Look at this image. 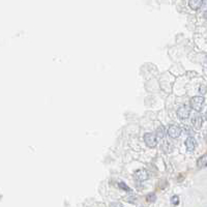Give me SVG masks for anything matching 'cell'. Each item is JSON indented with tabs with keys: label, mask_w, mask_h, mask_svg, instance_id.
I'll return each mask as SVG.
<instances>
[{
	"label": "cell",
	"mask_w": 207,
	"mask_h": 207,
	"mask_svg": "<svg viewBox=\"0 0 207 207\" xmlns=\"http://www.w3.org/2000/svg\"><path fill=\"white\" fill-rule=\"evenodd\" d=\"M206 118H207V111H206Z\"/></svg>",
	"instance_id": "cell-18"
},
{
	"label": "cell",
	"mask_w": 207,
	"mask_h": 207,
	"mask_svg": "<svg viewBox=\"0 0 207 207\" xmlns=\"http://www.w3.org/2000/svg\"><path fill=\"white\" fill-rule=\"evenodd\" d=\"M203 3H205L206 5H207V0H203Z\"/></svg>",
	"instance_id": "cell-17"
},
{
	"label": "cell",
	"mask_w": 207,
	"mask_h": 207,
	"mask_svg": "<svg viewBox=\"0 0 207 207\" xmlns=\"http://www.w3.org/2000/svg\"><path fill=\"white\" fill-rule=\"evenodd\" d=\"M202 4H203V0H189V5L194 11L200 8Z\"/></svg>",
	"instance_id": "cell-8"
},
{
	"label": "cell",
	"mask_w": 207,
	"mask_h": 207,
	"mask_svg": "<svg viewBox=\"0 0 207 207\" xmlns=\"http://www.w3.org/2000/svg\"><path fill=\"white\" fill-rule=\"evenodd\" d=\"M204 17H205V18H207V11H205V13H204Z\"/></svg>",
	"instance_id": "cell-16"
},
{
	"label": "cell",
	"mask_w": 207,
	"mask_h": 207,
	"mask_svg": "<svg viewBox=\"0 0 207 207\" xmlns=\"http://www.w3.org/2000/svg\"><path fill=\"white\" fill-rule=\"evenodd\" d=\"M197 167L199 169H203V168L207 167V154L202 155L200 159H198V160H197Z\"/></svg>",
	"instance_id": "cell-9"
},
{
	"label": "cell",
	"mask_w": 207,
	"mask_h": 207,
	"mask_svg": "<svg viewBox=\"0 0 207 207\" xmlns=\"http://www.w3.org/2000/svg\"><path fill=\"white\" fill-rule=\"evenodd\" d=\"M189 115H191V107L189 106L183 105L177 110V116L180 119H186L189 117Z\"/></svg>",
	"instance_id": "cell-3"
},
{
	"label": "cell",
	"mask_w": 207,
	"mask_h": 207,
	"mask_svg": "<svg viewBox=\"0 0 207 207\" xmlns=\"http://www.w3.org/2000/svg\"><path fill=\"white\" fill-rule=\"evenodd\" d=\"M207 87L206 86H204V85H202V86L200 87V92L202 94H204V93H206V91H207Z\"/></svg>",
	"instance_id": "cell-14"
},
{
	"label": "cell",
	"mask_w": 207,
	"mask_h": 207,
	"mask_svg": "<svg viewBox=\"0 0 207 207\" xmlns=\"http://www.w3.org/2000/svg\"><path fill=\"white\" fill-rule=\"evenodd\" d=\"M110 207H123L122 204L121 203H118V202H115V203H112Z\"/></svg>",
	"instance_id": "cell-15"
},
{
	"label": "cell",
	"mask_w": 207,
	"mask_h": 207,
	"mask_svg": "<svg viewBox=\"0 0 207 207\" xmlns=\"http://www.w3.org/2000/svg\"><path fill=\"white\" fill-rule=\"evenodd\" d=\"M119 187H120V189H124V191H130V187H128V186H126L125 183H124V182H119Z\"/></svg>",
	"instance_id": "cell-13"
},
{
	"label": "cell",
	"mask_w": 207,
	"mask_h": 207,
	"mask_svg": "<svg viewBox=\"0 0 207 207\" xmlns=\"http://www.w3.org/2000/svg\"><path fill=\"white\" fill-rule=\"evenodd\" d=\"M204 102H205V99H204L203 96H194L191 99V108H193L197 112L201 111L202 108H203Z\"/></svg>",
	"instance_id": "cell-1"
},
{
	"label": "cell",
	"mask_w": 207,
	"mask_h": 207,
	"mask_svg": "<svg viewBox=\"0 0 207 207\" xmlns=\"http://www.w3.org/2000/svg\"><path fill=\"white\" fill-rule=\"evenodd\" d=\"M171 202H172V204L173 205H178L179 204V197L178 196H173L172 197V199H171Z\"/></svg>",
	"instance_id": "cell-12"
},
{
	"label": "cell",
	"mask_w": 207,
	"mask_h": 207,
	"mask_svg": "<svg viewBox=\"0 0 207 207\" xmlns=\"http://www.w3.org/2000/svg\"><path fill=\"white\" fill-rule=\"evenodd\" d=\"M146 200H147L148 202H154L155 200H157V196H155V194H149L147 195V197H146Z\"/></svg>",
	"instance_id": "cell-11"
},
{
	"label": "cell",
	"mask_w": 207,
	"mask_h": 207,
	"mask_svg": "<svg viewBox=\"0 0 207 207\" xmlns=\"http://www.w3.org/2000/svg\"><path fill=\"white\" fill-rule=\"evenodd\" d=\"M166 135V131H165V126L160 125L159 128L155 131V137L157 139H164Z\"/></svg>",
	"instance_id": "cell-10"
},
{
	"label": "cell",
	"mask_w": 207,
	"mask_h": 207,
	"mask_svg": "<svg viewBox=\"0 0 207 207\" xmlns=\"http://www.w3.org/2000/svg\"><path fill=\"white\" fill-rule=\"evenodd\" d=\"M192 123H193L194 128H196V130H200L202 126V123H203V118L201 117V115H196L193 118V120H192Z\"/></svg>",
	"instance_id": "cell-7"
},
{
	"label": "cell",
	"mask_w": 207,
	"mask_h": 207,
	"mask_svg": "<svg viewBox=\"0 0 207 207\" xmlns=\"http://www.w3.org/2000/svg\"><path fill=\"white\" fill-rule=\"evenodd\" d=\"M168 135L172 139H177L181 135V128L177 125H171L168 130Z\"/></svg>",
	"instance_id": "cell-4"
},
{
	"label": "cell",
	"mask_w": 207,
	"mask_h": 207,
	"mask_svg": "<svg viewBox=\"0 0 207 207\" xmlns=\"http://www.w3.org/2000/svg\"><path fill=\"white\" fill-rule=\"evenodd\" d=\"M186 149L189 150V151H193L197 146V141L195 140L193 137H189L186 140Z\"/></svg>",
	"instance_id": "cell-6"
},
{
	"label": "cell",
	"mask_w": 207,
	"mask_h": 207,
	"mask_svg": "<svg viewBox=\"0 0 207 207\" xmlns=\"http://www.w3.org/2000/svg\"><path fill=\"white\" fill-rule=\"evenodd\" d=\"M144 141L145 144L148 146L149 148H154L157 146V137H155L154 134L152 133H147L144 135Z\"/></svg>",
	"instance_id": "cell-2"
},
{
	"label": "cell",
	"mask_w": 207,
	"mask_h": 207,
	"mask_svg": "<svg viewBox=\"0 0 207 207\" xmlns=\"http://www.w3.org/2000/svg\"><path fill=\"white\" fill-rule=\"evenodd\" d=\"M134 177H135L136 179L138 180V181H145V180L148 179V173L146 170H137V171L135 172V174H134Z\"/></svg>",
	"instance_id": "cell-5"
}]
</instances>
